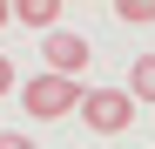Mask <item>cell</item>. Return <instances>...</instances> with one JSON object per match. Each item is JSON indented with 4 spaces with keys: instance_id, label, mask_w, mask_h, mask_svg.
<instances>
[{
    "instance_id": "cell-1",
    "label": "cell",
    "mask_w": 155,
    "mask_h": 149,
    "mask_svg": "<svg viewBox=\"0 0 155 149\" xmlns=\"http://www.w3.org/2000/svg\"><path fill=\"white\" fill-rule=\"evenodd\" d=\"M20 109H27L34 122H61V115L81 109V81H61V74H47V68H41V81L20 88Z\"/></svg>"
},
{
    "instance_id": "cell-2",
    "label": "cell",
    "mask_w": 155,
    "mask_h": 149,
    "mask_svg": "<svg viewBox=\"0 0 155 149\" xmlns=\"http://www.w3.org/2000/svg\"><path fill=\"white\" fill-rule=\"evenodd\" d=\"M74 115H81L94 136H121L128 115H135V102H128V88H81V109Z\"/></svg>"
},
{
    "instance_id": "cell-3",
    "label": "cell",
    "mask_w": 155,
    "mask_h": 149,
    "mask_svg": "<svg viewBox=\"0 0 155 149\" xmlns=\"http://www.w3.org/2000/svg\"><path fill=\"white\" fill-rule=\"evenodd\" d=\"M41 61H47V74L74 81V74L88 68V41H81V34H68V27H54V34H41Z\"/></svg>"
},
{
    "instance_id": "cell-4",
    "label": "cell",
    "mask_w": 155,
    "mask_h": 149,
    "mask_svg": "<svg viewBox=\"0 0 155 149\" xmlns=\"http://www.w3.org/2000/svg\"><path fill=\"white\" fill-rule=\"evenodd\" d=\"M14 20H20V27L54 34V27H61V0H20V7H14Z\"/></svg>"
},
{
    "instance_id": "cell-5",
    "label": "cell",
    "mask_w": 155,
    "mask_h": 149,
    "mask_svg": "<svg viewBox=\"0 0 155 149\" xmlns=\"http://www.w3.org/2000/svg\"><path fill=\"white\" fill-rule=\"evenodd\" d=\"M128 102H155V54H142L128 68Z\"/></svg>"
},
{
    "instance_id": "cell-6",
    "label": "cell",
    "mask_w": 155,
    "mask_h": 149,
    "mask_svg": "<svg viewBox=\"0 0 155 149\" xmlns=\"http://www.w3.org/2000/svg\"><path fill=\"white\" fill-rule=\"evenodd\" d=\"M115 14H121V20H155V0H121Z\"/></svg>"
},
{
    "instance_id": "cell-7",
    "label": "cell",
    "mask_w": 155,
    "mask_h": 149,
    "mask_svg": "<svg viewBox=\"0 0 155 149\" xmlns=\"http://www.w3.org/2000/svg\"><path fill=\"white\" fill-rule=\"evenodd\" d=\"M0 149H41L34 136H14V129H0Z\"/></svg>"
},
{
    "instance_id": "cell-8",
    "label": "cell",
    "mask_w": 155,
    "mask_h": 149,
    "mask_svg": "<svg viewBox=\"0 0 155 149\" xmlns=\"http://www.w3.org/2000/svg\"><path fill=\"white\" fill-rule=\"evenodd\" d=\"M7 88H14V61L0 54V95H7Z\"/></svg>"
},
{
    "instance_id": "cell-9",
    "label": "cell",
    "mask_w": 155,
    "mask_h": 149,
    "mask_svg": "<svg viewBox=\"0 0 155 149\" xmlns=\"http://www.w3.org/2000/svg\"><path fill=\"white\" fill-rule=\"evenodd\" d=\"M7 20H14V7H7V0H0V27H7Z\"/></svg>"
}]
</instances>
